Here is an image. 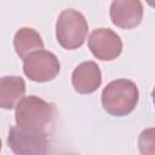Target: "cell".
I'll use <instances>...</instances> for the list:
<instances>
[{
	"label": "cell",
	"instance_id": "cell-7",
	"mask_svg": "<svg viewBox=\"0 0 155 155\" xmlns=\"http://www.w3.org/2000/svg\"><path fill=\"white\" fill-rule=\"evenodd\" d=\"M109 15L114 25L121 29H133L142 22L143 5L140 0H113Z\"/></svg>",
	"mask_w": 155,
	"mask_h": 155
},
{
	"label": "cell",
	"instance_id": "cell-1",
	"mask_svg": "<svg viewBox=\"0 0 155 155\" xmlns=\"http://www.w3.org/2000/svg\"><path fill=\"white\" fill-rule=\"evenodd\" d=\"M139 101L137 85L128 79L110 81L102 91L103 109L113 116H126L134 110Z\"/></svg>",
	"mask_w": 155,
	"mask_h": 155
},
{
	"label": "cell",
	"instance_id": "cell-3",
	"mask_svg": "<svg viewBox=\"0 0 155 155\" xmlns=\"http://www.w3.org/2000/svg\"><path fill=\"white\" fill-rule=\"evenodd\" d=\"M88 33V24L85 16L74 8L63 10L56 22V39L65 50L81 47Z\"/></svg>",
	"mask_w": 155,
	"mask_h": 155
},
{
	"label": "cell",
	"instance_id": "cell-10",
	"mask_svg": "<svg viewBox=\"0 0 155 155\" xmlns=\"http://www.w3.org/2000/svg\"><path fill=\"white\" fill-rule=\"evenodd\" d=\"M13 47L19 58L24 59L30 53L42 50L44 41L41 35L33 28L23 27L18 29L13 36Z\"/></svg>",
	"mask_w": 155,
	"mask_h": 155
},
{
	"label": "cell",
	"instance_id": "cell-4",
	"mask_svg": "<svg viewBox=\"0 0 155 155\" xmlns=\"http://www.w3.org/2000/svg\"><path fill=\"white\" fill-rule=\"evenodd\" d=\"M7 145L17 155H41L48 151V139L45 132L27 130L18 125L10 128Z\"/></svg>",
	"mask_w": 155,
	"mask_h": 155
},
{
	"label": "cell",
	"instance_id": "cell-12",
	"mask_svg": "<svg viewBox=\"0 0 155 155\" xmlns=\"http://www.w3.org/2000/svg\"><path fill=\"white\" fill-rule=\"evenodd\" d=\"M1 145H2V143H1V138H0V151H1Z\"/></svg>",
	"mask_w": 155,
	"mask_h": 155
},
{
	"label": "cell",
	"instance_id": "cell-6",
	"mask_svg": "<svg viewBox=\"0 0 155 155\" xmlns=\"http://www.w3.org/2000/svg\"><path fill=\"white\" fill-rule=\"evenodd\" d=\"M88 48L101 61H114L122 52V41L114 30L97 28L88 38Z\"/></svg>",
	"mask_w": 155,
	"mask_h": 155
},
{
	"label": "cell",
	"instance_id": "cell-5",
	"mask_svg": "<svg viewBox=\"0 0 155 155\" xmlns=\"http://www.w3.org/2000/svg\"><path fill=\"white\" fill-rule=\"evenodd\" d=\"M61 70L57 56L46 50H38L23 59L24 75L35 82H47L53 80Z\"/></svg>",
	"mask_w": 155,
	"mask_h": 155
},
{
	"label": "cell",
	"instance_id": "cell-8",
	"mask_svg": "<svg viewBox=\"0 0 155 155\" xmlns=\"http://www.w3.org/2000/svg\"><path fill=\"white\" fill-rule=\"evenodd\" d=\"M102 84V73L93 61L80 63L71 74V85L80 94H90L97 91Z\"/></svg>",
	"mask_w": 155,
	"mask_h": 155
},
{
	"label": "cell",
	"instance_id": "cell-2",
	"mask_svg": "<svg viewBox=\"0 0 155 155\" xmlns=\"http://www.w3.org/2000/svg\"><path fill=\"white\" fill-rule=\"evenodd\" d=\"M15 108V120L18 126L45 133L51 126L56 114L52 103L34 94L23 97Z\"/></svg>",
	"mask_w": 155,
	"mask_h": 155
},
{
	"label": "cell",
	"instance_id": "cell-11",
	"mask_svg": "<svg viewBox=\"0 0 155 155\" xmlns=\"http://www.w3.org/2000/svg\"><path fill=\"white\" fill-rule=\"evenodd\" d=\"M138 145H139V149L140 151L144 149V153L143 154H147L149 153L148 148H150V151L154 153V145H155V140H154V128L150 127L148 130H144L139 138H138Z\"/></svg>",
	"mask_w": 155,
	"mask_h": 155
},
{
	"label": "cell",
	"instance_id": "cell-9",
	"mask_svg": "<svg viewBox=\"0 0 155 155\" xmlns=\"http://www.w3.org/2000/svg\"><path fill=\"white\" fill-rule=\"evenodd\" d=\"M25 82L17 75L0 78V108L11 110L24 97Z\"/></svg>",
	"mask_w": 155,
	"mask_h": 155
}]
</instances>
